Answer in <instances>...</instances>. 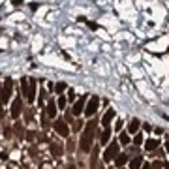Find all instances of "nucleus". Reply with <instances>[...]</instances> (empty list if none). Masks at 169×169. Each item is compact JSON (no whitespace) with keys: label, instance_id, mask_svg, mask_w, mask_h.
Here are the masks:
<instances>
[{"label":"nucleus","instance_id":"1","mask_svg":"<svg viewBox=\"0 0 169 169\" xmlns=\"http://www.w3.org/2000/svg\"><path fill=\"white\" fill-rule=\"evenodd\" d=\"M96 120H90V122L87 124L85 132H83V137H81V150L83 152H88L90 147H92V137H94V132H96Z\"/></svg>","mask_w":169,"mask_h":169},{"label":"nucleus","instance_id":"2","mask_svg":"<svg viewBox=\"0 0 169 169\" xmlns=\"http://www.w3.org/2000/svg\"><path fill=\"white\" fill-rule=\"evenodd\" d=\"M118 143H120V141H113V143H109V145H107L105 154H104V160H105V162H111L113 158H116V156H118Z\"/></svg>","mask_w":169,"mask_h":169},{"label":"nucleus","instance_id":"3","mask_svg":"<svg viewBox=\"0 0 169 169\" xmlns=\"http://www.w3.org/2000/svg\"><path fill=\"white\" fill-rule=\"evenodd\" d=\"M11 88H13V79L6 77L4 79V88H2V104H8L10 96H11Z\"/></svg>","mask_w":169,"mask_h":169},{"label":"nucleus","instance_id":"4","mask_svg":"<svg viewBox=\"0 0 169 169\" xmlns=\"http://www.w3.org/2000/svg\"><path fill=\"white\" fill-rule=\"evenodd\" d=\"M53 128H55V130H57V133H58V135H62V137H68V135H70V128H68V124H66V120H62V118L55 120Z\"/></svg>","mask_w":169,"mask_h":169},{"label":"nucleus","instance_id":"5","mask_svg":"<svg viewBox=\"0 0 169 169\" xmlns=\"http://www.w3.org/2000/svg\"><path fill=\"white\" fill-rule=\"evenodd\" d=\"M98 105H100V98H98V96H92V98H90V102L87 104L85 115H87V116H92L96 111H98Z\"/></svg>","mask_w":169,"mask_h":169},{"label":"nucleus","instance_id":"6","mask_svg":"<svg viewBox=\"0 0 169 169\" xmlns=\"http://www.w3.org/2000/svg\"><path fill=\"white\" fill-rule=\"evenodd\" d=\"M113 116H115V109H109L105 115H104V118H102V124H104V130L105 128H111V122H113Z\"/></svg>","mask_w":169,"mask_h":169},{"label":"nucleus","instance_id":"7","mask_svg":"<svg viewBox=\"0 0 169 169\" xmlns=\"http://www.w3.org/2000/svg\"><path fill=\"white\" fill-rule=\"evenodd\" d=\"M21 104H23V100H21V98H15V102H13V105H11V116H13V118H17V116L21 115V111H23V109H21Z\"/></svg>","mask_w":169,"mask_h":169},{"label":"nucleus","instance_id":"8","mask_svg":"<svg viewBox=\"0 0 169 169\" xmlns=\"http://www.w3.org/2000/svg\"><path fill=\"white\" fill-rule=\"evenodd\" d=\"M83 109H87V107H85V96H83L81 100H77V102L74 104V109H71V113H74V115H81V113H83Z\"/></svg>","mask_w":169,"mask_h":169},{"label":"nucleus","instance_id":"9","mask_svg":"<svg viewBox=\"0 0 169 169\" xmlns=\"http://www.w3.org/2000/svg\"><path fill=\"white\" fill-rule=\"evenodd\" d=\"M30 104H34L36 100V79H30V90H28V98H27Z\"/></svg>","mask_w":169,"mask_h":169},{"label":"nucleus","instance_id":"10","mask_svg":"<svg viewBox=\"0 0 169 169\" xmlns=\"http://www.w3.org/2000/svg\"><path fill=\"white\" fill-rule=\"evenodd\" d=\"M158 147H160V139H147L145 141V149L147 150H154Z\"/></svg>","mask_w":169,"mask_h":169},{"label":"nucleus","instance_id":"11","mask_svg":"<svg viewBox=\"0 0 169 169\" xmlns=\"http://www.w3.org/2000/svg\"><path fill=\"white\" fill-rule=\"evenodd\" d=\"M79 23H85V25L90 28V30H98V23H94V21H88L87 17H77Z\"/></svg>","mask_w":169,"mask_h":169},{"label":"nucleus","instance_id":"12","mask_svg":"<svg viewBox=\"0 0 169 169\" xmlns=\"http://www.w3.org/2000/svg\"><path fill=\"white\" fill-rule=\"evenodd\" d=\"M143 167V156H135L130 162V169H141Z\"/></svg>","mask_w":169,"mask_h":169},{"label":"nucleus","instance_id":"13","mask_svg":"<svg viewBox=\"0 0 169 169\" xmlns=\"http://www.w3.org/2000/svg\"><path fill=\"white\" fill-rule=\"evenodd\" d=\"M47 115H49L51 118L57 115V105H55V102H53V100H49V102H47Z\"/></svg>","mask_w":169,"mask_h":169},{"label":"nucleus","instance_id":"14","mask_svg":"<svg viewBox=\"0 0 169 169\" xmlns=\"http://www.w3.org/2000/svg\"><path fill=\"white\" fill-rule=\"evenodd\" d=\"M109 137H111V128H105V130L102 132L100 143H102V145H107V143H109Z\"/></svg>","mask_w":169,"mask_h":169},{"label":"nucleus","instance_id":"15","mask_svg":"<svg viewBox=\"0 0 169 169\" xmlns=\"http://www.w3.org/2000/svg\"><path fill=\"white\" fill-rule=\"evenodd\" d=\"M126 162H128V154H118V156L115 158V163H116V167H122Z\"/></svg>","mask_w":169,"mask_h":169},{"label":"nucleus","instance_id":"16","mask_svg":"<svg viewBox=\"0 0 169 169\" xmlns=\"http://www.w3.org/2000/svg\"><path fill=\"white\" fill-rule=\"evenodd\" d=\"M137 130H139V120H137V118H133L132 122H130V126H128V132H130V133H135Z\"/></svg>","mask_w":169,"mask_h":169},{"label":"nucleus","instance_id":"17","mask_svg":"<svg viewBox=\"0 0 169 169\" xmlns=\"http://www.w3.org/2000/svg\"><path fill=\"white\" fill-rule=\"evenodd\" d=\"M130 132H122L120 133V137H118V141H120V145H128L130 143V135H128Z\"/></svg>","mask_w":169,"mask_h":169},{"label":"nucleus","instance_id":"18","mask_svg":"<svg viewBox=\"0 0 169 169\" xmlns=\"http://www.w3.org/2000/svg\"><path fill=\"white\" fill-rule=\"evenodd\" d=\"M51 152H53V156H60L62 154V147H60V145H51Z\"/></svg>","mask_w":169,"mask_h":169},{"label":"nucleus","instance_id":"19","mask_svg":"<svg viewBox=\"0 0 169 169\" xmlns=\"http://www.w3.org/2000/svg\"><path fill=\"white\" fill-rule=\"evenodd\" d=\"M55 90H57V94H62V92L66 90V83H58V85L55 87Z\"/></svg>","mask_w":169,"mask_h":169},{"label":"nucleus","instance_id":"20","mask_svg":"<svg viewBox=\"0 0 169 169\" xmlns=\"http://www.w3.org/2000/svg\"><path fill=\"white\" fill-rule=\"evenodd\" d=\"M96 156H98V147L94 149V154H92V160H90V163H92V169H96Z\"/></svg>","mask_w":169,"mask_h":169},{"label":"nucleus","instance_id":"21","mask_svg":"<svg viewBox=\"0 0 169 169\" xmlns=\"http://www.w3.org/2000/svg\"><path fill=\"white\" fill-rule=\"evenodd\" d=\"M15 133H17L19 137H23V133H25V132H23V128H21V122L15 124Z\"/></svg>","mask_w":169,"mask_h":169},{"label":"nucleus","instance_id":"22","mask_svg":"<svg viewBox=\"0 0 169 169\" xmlns=\"http://www.w3.org/2000/svg\"><path fill=\"white\" fill-rule=\"evenodd\" d=\"M133 143H135V145H143V133H137L135 139H133Z\"/></svg>","mask_w":169,"mask_h":169},{"label":"nucleus","instance_id":"23","mask_svg":"<svg viewBox=\"0 0 169 169\" xmlns=\"http://www.w3.org/2000/svg\"><path fill=\"white\" fill-rule=\"evenodd\" d=\"M58 107H60V109H64V107H66V98H64V96H60V100H58Z\"/></svg>","mask_w":169,"mask_h":169},{"label":"nucleus","instance_id":"24","mask_svg":"<svg viewBox=\"0 0 169 169\" xmlns=\"http://www.w3.org/2000/svg\"><path fill=\"white\" fill-rule=\"evenodd\" d=\"M81 124H83L81 120H77V122H74V130H75V132H79V130H81Z\"/></svg>","mask_w":169,"mask_h":169},{"label":"nucleus","instance_id":"25","mask_svg":"<svg viewBox=\"0 0 169 169\" xmlns=\"http://www.w3.org/2000/svg\"><path fill=\"white\" fill-rule=\"evenodd\" d=\"M162 167H163L162 162H154V163H152V169H162Z\"/></svg>","mask_w":169,"mask_h":169},{"label":"nucleus","instance_id":"26","mask_svg":"<svg viewBox=\"0 0 169 169\" xmlns=\"http://www.w3.org/2000/svg\"><path fill=\"white\" fill-rule=\"evenodd\" d=\"M11 4H13L15 8H19V6H23V2H21V0H11Z\"/></svg>","mask_w":169,"mask_h":169},{"label":"nucleus","instance_id":"27","mask_svg":"<svg viewBox=\"0 0 169 169\" xmlns=\"http://www.w3.org/2000/svg\"><path fill=\"white\" fill-rule=\"evenodd\" d=\"M30 10L36 11V10H38V2H30Z\"/></svg>","mask_w":169,"mask_h":169},{"label":"nucleus","instance_id":"28","mask_svg":"<svg viewBox=\"0 0 169 169\" xmlns=\"http://www.w3.org/2000/svg\"><path fill=\"white\" fill-rule=\"evenodd\" d=\"M68 100H74V90H71V88L68 90Z\"/></svg>","mask_w":169,"mask_h":169},{"label":"nucleus","instance_id":"29","mask_svg":"<svg viewBox=\"0 0 169 169\" xmlns=\"http://www.w3.org/2000/svg\"><path fill=\"white\" fill-rule=\"evenodd\" d=\"M68 150H74V141L68 139Z\"/></svg>","mask_w":169,"mask_h":169},{"label":"nucleus","instance_id":"30","mask_svg":"<svg viewBox=\"0 0 169 169\" xmlns=\"http://www.w3.org/2000/svg\"><path fill=\"white\" fill-rule=\"evenodd\" d=\"M4 135H6V137H10V135H11V132H10V128H4Z\"/></svg>","mask_w":169,"mask_h":169},{"label":"nucleus","instance_id":"31","mask_svg":"<svg viewBox=\"0 0 169 169\" xmlns=\"http://www.w3.org/2000/svg\"><path fill=\"white\" fill-rule=\"evenodd\" d=\"M141 169H152V165H149V163H143V167Z\"/></svg>","mask_w":169,"mask_h":169},{"label":"nucleus","instance_id":"32","mask_svg":"<svg viewBox=\"0 0 169 169\" xmlns=\"http://www.w3.org/2000/svg\"><path fill=\"white\" fill-rule=\"evenodd\" d=\"M165 150H167V154H169V141L165 143Z\"/></svg>","mask_w":169,"mask_h":169},{"label":"nucleus","instance_id":"33","mask_svg":"<svg viewBox=\"0 0 169 169\" xmlns=\"http://www.w3.org/2000/svg\"><path fill=\"white\" fill-rule=\"evenodd\" d=\"M43 169H51V167H49V165H43Z\"/></svg>","mask_w":169,"mask_h":169},{"label":"nucleus","instance_id":"34","mask_svg":"<svg viewBox=\"0 0 169 169\" xmlns=\"http://www.w3.org/2000/svg\"><path fill=\"white\" fill-rule=\"evenodd\" d=\"M98 169H102V167H98Z\"/></svg>","mask_w":169,"mask_h":169},{"label":"nucleus","instance_id":"35","mask_svg":"<svg viewBox=\"0 0 169 169\" xmlns=\"http://www.w3.org/2000/svg\"><path fill=\"white\" fill-rule=\"evenodd\" d=\"M109 169H113V167H109Z\"/></svg>","mask_w":169,"mask_h":169}]
</instances>
